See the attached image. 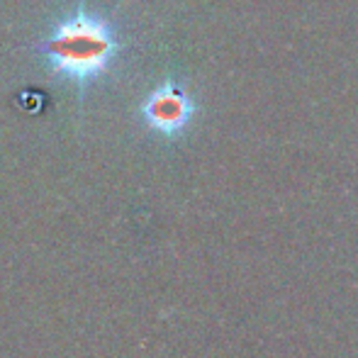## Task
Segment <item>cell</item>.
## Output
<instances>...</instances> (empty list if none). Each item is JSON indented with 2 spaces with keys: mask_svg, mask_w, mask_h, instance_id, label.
Instances as JSON below:
<instances>
[{
  "mask_svg": "<svg viewBox=\"0 0 358 358\" xmlns=\"http://www.w3.org/2000/svg\"><path fill=\"white\" fill-rule=\"evenodd\" d=\"M37 52L52 73L85 85L110 71L120 54V39L108 20L78 8L54 24Z\"/></svg>",
  "mask_w": 358,
  "mask_h": 358,
  "instance_id": "6da1fadb",
  "label": "cell"
},
{
  "mask_svg": "<svg viewBox=\"0 0 358 358\" xmlns=\"http://www.w3.org/2000/svg\"><path fill=\"white\" fill-rule=\"evenodd\" d=\"M142 115L154 132L173 137L183 132L185 124L193 117V103L190 98L173 83H164L146 98Z\"/></svg>",
  "mask_w": 358,
  "mask_h": 358,
  "instance_id": "7a4b0ae2",
  "label": "cell"
}]
</instances>
